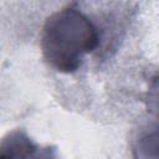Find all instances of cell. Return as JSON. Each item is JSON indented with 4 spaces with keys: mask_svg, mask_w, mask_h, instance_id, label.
Instances as JSON below:
<instances>
[{
    "mask_svg": "<svg viewBox=\"0 0 159 159\" xmlns=\"http://www.w3.org/2000/svg\"><path fill=\"white\" fill-rule=\"evenodd\" d=\"M0 159H60L57 149L40 145L24 130H12L0 140Z\"/></svg>",
    "mask_w": 159,
    "mask_h": 159,
    "instance_id": "obj_2",
    "label": "cell"
},
{
    "mask_svg": "<svg viewBox=\"0 0 159 159\" xmlns=\"http://www.w3.org/2000/svg\"><path fill=\"white\" fill-rule=\"evenodd\" d=\"M98 45L97 27L75 6L53 12L42 27V56L52 68L62 73L76 72L84 56L94 51Z\"/></svg>",
    "mask_w": 159,
    "mask_h": 159,
    "instance_id": "obj_1",
    "label": "cell"
}]
</instances>
